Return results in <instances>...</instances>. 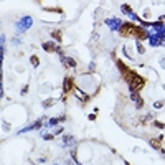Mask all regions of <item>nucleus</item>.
I'll return each instance as SVG.
<instances>
[{
	"label": "nucleus",
	"mask_w": 165,
	"mask_h": 165,
	"mask_svg": "<svg viewBox=\"0 0 165 165\" xmlns=\"http://www.w3.org/2000/svg\"><path fill=\"white\" fill-rule=\"evenodd\" d=\"M108 23H109V25H111V27H114V28H117V25H119L117 18H114V20H112V22H111V20H108Z\"/></svg>",
	"instance_id": "nucleus-6"
},
{
	"label": "nucleus",
	"mask_w": 165,
	"mask_h": 165,
	"mask_svg": "<svg viewBox=\"0 0 165 165\" xmlns=\"http://www.w3.org/2000/svg\"><path fill=\"white\" fill-rule=\"evenodd\" d=\"M43 48H45V51H53L55 50V43H51V41H48V43H43Z\"/></svg>",
	"instance_id": "nucleus-4"
},
{
	"label": "nucleus",
	"mask_w": 165,
	"mask_h": 165,
	"mask_svg": "<svg viewBox=\"0 0 165 165\" xmlns=\"http://www.w3.org/2000/svg\"><path fill=\"white\" fill-rule=\"evenodd\" d=\"M32 65L33 66H38V58L36 56H32Z\"/></svg>",
	"instance_id": "nucleus-7"
},
{
	"label": "nucleus",
	"mask_w": 165,
	"mask_h": 165,
	"mask_svg": "<svg viewBox=\"0 0 165 165\" xmlns=\"http://www.w3.org/2000/svg\"><path fill=\"white\" fill-rule=\"evenodd\" d=\"M119 68L122 70V74H124L125 79H127V82H129L130 91H139V89H142V86H144V79H142V78H140L139 74H135L134 71H130L129 68H125L122 63H119Z\"/></svg>",
	"instance_id": "nucleus-1"
},
{
	"label": "nucleus",
	"mask_w": 165,
	"mask_h": 165,
	"mask_svg": "<svg viewBox=\"0 0 165 165\" xmlns=\"http://www.w3.org/2000/svg\"><path fill=\"white\" fill-rule=\"evenodd\" d=\"M30 25H32V18H30V17H25L23 20H20V23H18L17 27L20 28V30H27Z\"/></svg>",
	"instance_id": "nucleus-3"
},
{
	"label": "nucleus",
	"mask_w": 165,
	"mask_h": 165,
	"mask_svg": "<svg viewBox=\"0 0 165 165\" xmlns=\"http://www.w3.org/2000/svg\"><path fill=\"white\" fill-rule=\"evenodd\" d=\"M53 35H55V38H61V32H53Z\"/></svg>",
	"instance_id": "nucleus-8"
},
{
	"label": "nucleus",
	"mask_w": 165,
	"mask_h": 165,
	"mask_svg": "<svg viewBox=\"0 0 165 165\" xmlns=\"http://www.w3.org/2000/svg\"><path fill=\"white\" fill-rule=\"evenodd\" d=\"M121 32H122V35H137L140 38L147 36V33H145L142 28H137L135 25H130V23H125V25H122V28H121Z\"/></svg>",
	"instance_id": "nucleus-2"
},
{
	"label": "nucleus",
	"mask_w": 165,
	"mask_h": 165,
	"mask_svg": "<svg viewBox=\"0 0 165 165\" xmlns=\"http://www.w3.org/2000/svg\"><path fill=\"white\" fill-rule=\"evenodd\" d=\"M71 89V79L70 78H66L65 79V91H70Z\"/></svg>",
	"instance_id": "nucleus-5"
}]
</instances>
